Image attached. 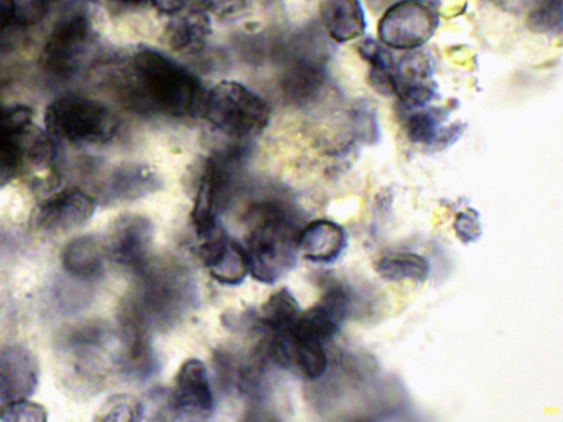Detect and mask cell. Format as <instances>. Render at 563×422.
I'll use <instances>...</instances> for the list:
<instances>
[{
    "label": "cell",
    "mask_w": 563,
    "mask_h": 422,
    "mask_svg": "<svg viewBox=\"0 0 563 422\" xmlns=\"http://www.w3.org/2000/svg\"><path fill=\"white\" fill-rule=\"evenodd\" d=\"M437 9L424 0H400L390 5L378 22L380 43L395 49L419 48L434 33Z\"/></svg>",
    "instance_id": "5b68a950"
},
{
    "label": "cell",
    "mask_w": 563,
    "mask_h": 422,
    "mask_svg": "<svg viewBox=\"0 0 563 422\" xmlns=\"http://www.w3.org/2000/svg\"><path fill=\"white\" fill-rule=\"evenodd\" d=\"M272 355L282 367L309 381L321 378L328 367L324 344L301 337L291 329L276 333Z\"/></svg>",
    "instance_id": "ba28073f"
},
{
    "label": "cell",
    "mask_w": 563,
    "mask_h": 422,
    "mask_svg": "<svg viewBox=\"0 0 563 422\" xmlns=\"http://www.w3.org/2000/svg\"><path fill=\"white\" fill-rule=\"evenodd\" d=\"M200 257L211 277L222 285L236 286L249 274L245 249L220 225L199 237Z\"/></svg>",
    "instance_id": "52a82bcc"
},
{
    "label": "cell",
    "mask_w": 563,
    "mask_h": 422,
    "mask_svg": "<svg viewBox=\"0 0 563 422\" xmlns=\"http://www.w3.org/2000/svg\"><path fill=\"white\" fill-rule=\"evenodd\" d=\"M104 255V244L95 236L82 235L73 238L64 247L62 263L70 277L88 281L102 273Z\"/></svg>",
    "instance_id": "e0dca14e"
},
{
    "label": "cell",
    "mask_w": 563,
    "mask_h": 422,
    "mask_svg": "<svg viewBox=\"0 0 563 422\" xmlns=\"http://www.w3.org/2000/svg\"><path fill=\"white\" fill-rule=\"evenodd\" d=\"M453 229L462 243L470 244L476 242L482 235L478 213L471 208L459 212L454 219Z\"/></svg>",
    "instance_id": "d4e9b609"
},
{
    "label": "cell",
    "mask_w": 563,
    "mask_h": 422,
    "mask_svg": "<svg viewBox=\"0 0 563 422\" xmlns=\"http://www.w3.org/2000/svg\"><path fill=\"white\" fill-rule=\"evenodd\" d=\"M95 209V199L88 193L67 189L44 201L34 212L33 222L40 231L68 232L85 224Z\"/></svg>",
    "instance_id": "9c48e42d"
},
{
    "label": "cell",
    "mask_w": 563,
    "mask_h": 422,
    "mask_svg": "<svg viewBox=\"0 0 563 422\" xmlns=\"http://www.w3.org/2000/svg\"><path fill=\"white\" fill-rule=\"evenodd\" d=\"M40 8H44L52 0H33Z\"/></svg>",
    "instance_id": "4dcf8cb0"
},
{
    "label": "cell",
    "mask_w": 563,
    "mask_h": 422,
    "mask_svg": "<svg viewBox=\"0 0 563 422\" xmlns=\"http://www.w3.org/2000/svg\"><path fill=\"white\" fill-rule=\"evenodd\" d=\"M89 34V22L82 14L62 21L53 31L45 48L47 64L56 69L68 65Z\"/></svg>",
    "instance_id": "ac0fdd59"
},
{
    "label": "cell",
    "mask_w": 563,
    "mask_h": 422,
    "mask_svg": "<svg viewBox=\"0 0 563 422\" xmlns=\"http://www.w3.org/2000/svg\"><path fill=\"white\" fill-rule=\"evenodd\" d=\"M141 403L128 395H115L109 398L98 412V420L132 421L141 414Z\"/></svg>",
    "instance_id": "603a6c76"
},
{
    "label": "cell",
    "mask_w": 563,
    "mask_h": 422,
    "mask_svg": "<svg viewBox=\"0 0 563 422\" xmlns=\"http://www.w3.org/2000/svg\"><path fill=\"white\" fill-rule=\"evenodd\" d=\"M16 14L14 0H0V31L5 29Z\"/></svg>",
    "instance_id": "83f0119b"
},
{
    "label": "cell",
    "mask_w": 563,
    "mask_h": 422,
    "mask_svg": "<svg viewBox=\"0 0 563 422\" xmlns=\"http://www.w3.org/2000/svg\"><path fill=\"white\" fill-rule=\"evenodd\" d=\"M245 249L249 274L264 284H274L296 263L299 230L285 210L265 206L255 212Z\"/></svg>",
    "instance_id": "7a4b0ae2"
},
{
    "label": "cell",
    "mask_w": 563,
    "mask_h": 422,
    "mask_svg": "<svg viewBox=\"0 0 563 422\" xmlns=\"http://www.w3.org/2000/svg\"><path fill=\"white\" fill-rule=\"evenodd\" d=\"M37 380V365L30 351L20 345L0 349V408L32 395Z\"/></svg>",
    "instance_id": "7c38bea8"
},
{
    "label": "cell",
    "mask_w": 563,
    "mask_h": 422,
    "mask_svg": "<svg viewBox=\"0 0 563 422\" xmlns=\"http://www.w3.org/2000/svg\"><path fill=\"white\" fill-rule=\"evenodd\" d=\"M162 13L175 14L181 11L190 0H150Z\"/></svg>",
    "instance_id": "4316f807"
},
{
    "label": "cell",
    "mask_w": 563,
    "mask_h": 422,
    "mask_svg": "<svg viewBox=\"0 0 563 422\" xmlns=\"http://www.w3.org/2000/svg\"><path fill=\"white\" fill-rule=\"evenodd\" d=\"M320 20L335 42L354 40L364 33L366 22L358 0H321Z\"/></svg>",
    "instance_id": "2e32d148"
},
{
    "label": "cell",
    "mask_w": 563,
    "mask_h": 422,
    "mask_svg": "<svg viewBox=\"0 0 563 422\" xmlns=\"http://www.w3.org/2000/svg\"><path fill=\"white\" fill-rule=\"evenodd\" d=\"M168 407L191 419H205L212 413L213 393L207 368L200 359L190 358L180 365L172 382Z\"/></svg>",
    "instance_id": "8992f818"
},
{
    "label": "cell",
    "mask_w": 563,
    "mask_h": 422,
    "mask_svg": "<svg viewBox=\"0 0 563 422\" xmlns=\"http://www.w3.org/2000/svg\"><path fill=\"white\" fill-rule=\"evenodd\" d=\"M229 173L223 162L209 159L201 174L191 210V220L198 237L218 226V212L223 203Z\"/></svg>",
    "instance_id": "4fadbf2b"
},
{
    "label": "cell",
    "mask_w": 563,
    "mask_h": 422,
    "mask_svg": "<svg viewBox=\"0 0 563 422\" xmlns=\"http://www.w3.org/2000/svg\"><path fill=\"white\" fill-rule=\"evenodd\" d=\"M466 0H445L442 10L446 16L459 15L465 8Z\"/></svg>",
    "instance_id": "f1b7e54d"
},
{
    "label": "cell",
    "mask_w": 563,
    "mask_h": 422,
    "mask_svg": "<svg viewBox=\"0 0 563 422\" xmlns=\"http://www.w3.org/2000/svg\"><path fill=\"white\" fill-rule=\"evenodd\" d=\"M192 7L198 8L207 14L218 18H229L243 11L247 0H191Z\"/></svg>",
    "instance_id": "484cf974"
},
{
    "label": "cell",
    "mask_w": 563,
    "mask_h": 422,
    "mask_svg": "<svg viewBox=\"0 0 563 422\" xmlns=\"http://www.w3.org/2000/svg\"><path fill=\"white\" fill-rule=\"evenodd\" d=\"M181 11L173 14L174 18L164 31V41L173 52L181 55L197 54L203 49L211 35L210 16L192 5Z\"/></svg>",
    "instance_id": "9a60e30c"
},
{
    "label": "cell",
    "mask_w": 563,
    "mask_h": 422,
    "mask_svg": "<svg viewBox=\"0 0 563 422\" xmlns=\"http://www.w3.org/2000/svg\"><path fill=\"white\" fill-rule=\"evenodd\" d=\"M122 92L134 110L176 118L201 111L206 96L196 75L151 48L132 56L123 74Z\"/></svg>",
    "instance_id": "6da1fadb"
},
{
    "label": "cell",
    "mask_w": 563,
    "mask_h": 422,
    "mask_svg": "<svg viewBox=\"0 0 563 422\" xmlns=\"http://www.w3.org/2000/svg\"><path fill=\"white\" fill-rule=\"evenodd\" d=\"M201 112L221 133L247 138L268 125L269 104L256 92L234 80H222L205 96Z\"/></svg>",
    "instance_id": "3957f363"
},
{
    "label": "cell",
    "mask_w": 563,
    "mask_h": 422,
    "mask_svg": "<svg viewBox=\"0 0 563 422\" xmlns=\"http://www.w3.org/2000/svg\"><path fill=\"white\" fill-rule=\"evenodd\" d=\"M46 419V409L25 398L11 401L0 408V421L42 422Z\"/></svg>",
    "instance_id": "cb8c5ba5"
},
{
    "label": "cell",
    "mask_w": 563,
    "mask_h": 422,
    "mask_svg": "<svg viewBox=\"0 0 563 422\" xmlns=\"http://www.w3.org/2000/svg\"><path fill=\"white\" fill-rule=\"evenodd\" d=\"M563 22V0H531L527 24L537 33L561 31Z\"/></svg>",
    "instance_id": "7402d4cb"
},
{
    "label": "cell",
    "mask_w": 563,
    "mask_h": 422,
    "mask_svg": "<svg viewBox=\"0 0 563 422\" xmlns=\"http://www.w3.org/2000/svg\"><path fill=\"white\" fill-rule=\"evenodd\" d=\"M300 313V306L294 295L287 288H280L262 304L258 320L276 334L291 329Z\"/></svg>",
    "instance_id": "ffe728a7"
},
{
    "label": "cell",
    "mask_w": 563,
    "mask_h": 422,
    "mask_svg": "<svg viewBox=\"0 0 563 422\" xmlns=\"http://www.w3.org/2000/svg\"><path fill=\"white\" fill-rule=\"evenodd\" d=\"M45 122L54 135L74 143H100L110 140L118 120L106 106L80 98H66L52 103Z\"/></svg>",
    "instance_id": "277c9868"
},
{
    "label": "cell",
    "mask_w": 563,
    "mask_h": 422,
    "mask_svg": "<svg viewBox=\"0 0 563 422\" xmlns=\"http://www.w3.org/2000/svg\"><path fill=\"white\" fill-rule=\"evenodd\" d=\"M445 113L440 108H428L413 112L406 122V132L413 143L431 144L440 135Z\"/></svg>",
    "instance_id": "44dd1931"
},
{
    "label": "cell",
    "mask_w": 563,
    "mask_h": 422,
    "mask_svg": "<svg viewBox=\"0 0 563 422\" xmlns=\"http://www.w3.org/2000/svg\"><path fill=\"white\" fill-rule=\"evenodd\" d=\"M119 2L125 4V5H141L145 3L147 0H118Z\"/></svg>",
    "instance_id": "f546056e"
},
{
    "label": "cell",
    "mask_w": 563,
    "mask_h": 422,
    "mask_svg": "<svg viewBox=\"0 0 563 422\" xmlns=\"http://www.w3.org/2000/svg\"><path fill=\"white\" fill-rule=\"evenodd\" d=\"M297 251L307 260L317 264H331L338 260L347 245L344 229L327 219L314 220L299 230L296 240Z\"/></svg>",
    "instance_id": "5bb4252c"
},
{
    "label": "cell",
    "mask_w": 563,
    "mask_h": 422,
    "mask_svg": "<svg viewBox=\"0 0 563 422\" xmlns=\"http://www.w3.org/2000/svg\"><path fill=\"white\" fill-rule=\"evenodd\" d=\"M151 237L152 226L145 218L126 216L111 231L104 244L106 254L114 262L140 273L147 266Z\"/></svg>",
    "instance_id": "8fae6325"
},
{
    "label": "cell",
    "mask_w": 563,
    "mask_h": 422,
    "mask_svg": "<svg viewBox=\"0 0 563 422\" xmlns=\"http://www.w3.org/2000/svg\"><path fill=\"white\" fill-rule=\"evenodd\" d=\"M374 269L380 278L387 281L423 282L430 275V263L417 253L399 252L378 259Z\"/></svg>",
    "instance_id": "d6986e66"
},
{
    "label": "cell",
    "mask_w": 563,
    "mask_h": 422,
    "mask_svg": "<svg viewBox=\"0 0 563 422\" xmlns=\"http://www.w3.org/2000/svg\"><path fill=\"white\" fill-rule=\"evenodd\" d=\"M390 90L404 104L423 107L432 99L435 85L428 54L410 49L395 63L390 78Z\"/></svg>",
    "instance_id": "30bf717a"
}]
</instances>
